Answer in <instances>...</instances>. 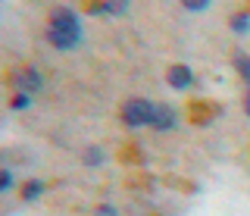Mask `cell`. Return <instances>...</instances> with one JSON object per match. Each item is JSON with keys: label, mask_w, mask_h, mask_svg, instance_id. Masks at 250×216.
Returning a JSON list of instances; mask_svg holds the SVG:
<instances>
[{"label": "cell", "mask_w": 250, "mask_h": 216, "mask_svg": "<svg viewBox=\"0 0 250 216\" xmlns=\"http://www.w3.org/2000/svg\"><path fill=\"white\" fill-rule=\"evenodd\" d=\"M31 104H35V94H28V91H16L10 97V110L13 113H25V110H31Z\"/></svg>", "instance_id": "10"}, {"label": "cell", "mask_w": 250, "mask_h": 216, "mask_svg": "<svg viewBox=\"0 0 250 216\" xmlns=\"http://www.w3.org/2000/svg\"><path fill=\"white\" fill-rule=\"evenodd\" d=\"M13 85H16V91H28V94H38V91H44V75L38 72L35 66H25V69H19V72L13 75Z\"/></svg>", "instance_id": "3"}, {"label": "cell", "mask_w": 250, "mask_h": 216, "mask_svg": "<svg viewBox=\"0 0 250 216\" xmlns=\"http://www.w3.org/2000/svg\"><path fill=\"white\" fill-rule=\"evenodd\" d=\"M182 3V10H188V13H207L209 6H213V0H178Z\"/></svg>", "instance_id": "13"}, {"label": "cell", "mask_w": 250, "mask_h": 216, "mask_svg": "<svg viewBox=\"0 0 250 216\" xmlns=\"http://www.w3.org/2000/svg\"><path fill=\"white\" fill-rule=\"evenodd\" d=\"M234 69H238V75L244 79V85L250 88V53H244V50H234Z\"/></svg>", "instance_id": "11"}, {"label": "cell", "mask_w": 250, "mask_h": 216, "mask_svg": "<svg viewBox=\"0 0 250 216\" xmlns=\"http://www.w3.org/2000/svg\"><path fill=\"white\" fill-rule=\"evenodd\" d=\"M94 216H119V213H116V207H113V204H100Z\"/></svg>", "instance_id": "15"}, {"label": "cell", "mask_w": 250, "mask_h": 216, "mask_svg": "<svg viewBox=\"0 0 250 216\" xmlns=\"http://www.w3.org/2000/svg\"><path fill=\"white\" fill-rule=\"evenodd\" d=\"M47 28H60V32H72V35H84L82 28V19H78V13L72 6L60 3L50 10V19H47Z\"/></svg>", "instance_id": "2"}, {"label": "cell", "mask_w": 250, "mask_h": 216, "mask_svg": "<svg viewBox=\"0 0 250 216\" xmlns=\"http://www.w3.org/2000/svg\"><path fill=\"white\" fill-rule=\"evenodd\" d=\"M244 113L250 116V88H247V94H244Z\"/></svg>", "instance_id": "16"}, {"label": "cell", "mask_w": 250, "mask_h": 216, "mask_svg": "<svg viewBox=\"0 0 250 216\" xmlns=\"http://www.w3.org/2000/svg\"><path fill=\"white\" fill-rule=\"evenodd\" d=\"M229 25H231V32L238 35V38H244V35H250V10H241V13H234Z\"/></svg>", "instance_id": "9"}, {"label": "cell", "mask_w": 250, "mask_h": 216, "mask_svg": "<svg viewBox=\"0 0 250 216\" xmlns=\"http://www.w3.org/2000/svg\"><path fill=\"white\" fill-rule=\"evenodd\" d=\"M44 191H47V182H41V179H28L25 185H22L19 194H22V200H38Z\"/></svg>", "instance_id": "8"}, {"label": "cell", "mask_w": 250, "mask_h": 216, "mask_svg": "<svg viewBox=\"0 0 250 216\" xmlns=\"http://www.w3.org/2000/svg\"><path fill=\"white\" fill-rule=\"evenodd\" d=\"M82 163L91 166V169L104 166V163H106V151L100 148V144H91V148H84V153H82Z\"/></svg>", "instance_id": "7"}, {"label": "cell", "mask_w": 250, "mask_h": 216, "mask_svg": "<svg viewBox=\"0 0 250 216\" xmlns=\"http://www.w3.org/2000/svg\"><path fill=\"white\" fill-rule=\"evenodd\" d=\"M47 41L53 44L57 50H75L82 47L84 35H72V32H60V28H47Z\"/></svg>", "instance_id": "6"}, {"label": "cell", "mask_w": 250, "mask_h": 216, "mask_svg": "<svg viewBox=\"0 0 250 216\" xmlns=\"http://www.w3.org/2000/svg\"><path fill=\"white\" fill-rule=\"evenodd\" d=\"M104 3H106V13H109V16H128V13H131V0H104Z\"/></svg>", "instance_id": "12"}, {"label": "cell", "mask_w": 250, "mask_h": 216, "mask_svg": "<svg viewBox=\"0 0 250 216\" xmlns=\"http://www.w3.org/2000/svg\"><path fill=\"white\" fill-rule=\"evenodd\" d=\"M175 126H178V113H175V107H169V104H156V107H153V116H150V129H153V132H172Z\"/></svg>", "instance_id": "4"}, {"label": "cell", "mask_w": 250, "mask_h": 216, "mask_svg": "<svg viewBox=\"0 0 250 216\" xmlns=\"http://www.w3.org/2000/svg\"><path fill=\"white\" fill-rule=\"evenodd\" d=\"M153 100H147V97H131V100H125L122 104V122L128 129H144V126H150V116H153Z\"/></svg>", "instance_id": "1"}, {"label": "cell", "mask_w": 250, "mask_h": 216, "mask_svg": "<svg viewBox=\"0 0 250 216\" xmlns=\"http://www.w3.org/2000/svg\"><path fill=\"white\" fill-rule=\"evenodd\" d=\"M166 82H169V88H175V91H188V88L194 85V72H191V66H185V63L169 66Z\"/></svg>", "instance_id": "5"}, {"label": "cell", "mask_w": 250, "mask_h": 216, "mask_svg": "<svg viewBox=\"0 0 250 216\" xmlns=\"http://www.w3.org/2000/svg\"><path fill=\"white\" fill-rule=\"evenodd\" d=\"M13 188H16V175H13L10 166H3L0 169V191L6 194V191H13Z\"/></svg>", "instance_id": "14"}]
</instances>
